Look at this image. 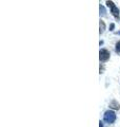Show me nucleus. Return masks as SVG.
I'll return each instance as SVG.
<instances>
[{
	"instance_id": "nucleus-1",
	"label": "nucleus",
	"mask_w": 120,
	"mask_h": 127,
	"mask_svg": "<svg viewBox=\"0 0 120 127\" xmlns=\"http://www.w3.org/2000/svg\"><path fill=\"white\" fill-rule=\"evenodd\" d=\"M103 120L104 122L109 123V124H113V123L116 121V113L113 110H107L103 114Z\"/></svg>"
},
{
	"instance_id": "nucleus-2",
	"label": "nucleus",
	"mask_w": 120,
	"mask_h": 127,
	"mask_svg": "<svg viewBox=\"0 0 120 127\" xmlns=\"http://www.w3.org/2000/svg\"><path fill=\"white\" fill-rule=\"evenodd\" d=\"M110 52L106 49H100L99 51V59L101 63H105L110 59Z\"/></svg>"
},
{
	"instance_id": "nucleus-3",
	"label": "nucleus",
	"mask_w": 120,
	"mask_h": 127,
	"mask_svg": "<svg viewBox=\"0 0 120 127\" xmlns=\"http://www.w3.org/2000/svg\"><path fill=\"white\" fill-rule=\"evenodd\" d=\"M106 4H107V6H109V7H111V13L113 14L116 18H118L120 11H119L118 7L114 4V2L113 1H106Z\"/></svg>"
},
{
	"instance_id": "nucleus-4",
	"label": "nucleus",
	"mask_w": 120,
	"mask_h": 127,
	"mask_svg": "<svg viewBox=\"0 0 120 127\" xmlns=\"http://www.w3.org/2000/svg\"><path fill=\"white\" fill-rule=\"evenodd\" d=\"M110 107H111V108H113V109H119L120 105H119V103L117 101H112L110 103Z\"/></svg>"
},
{
	"instance_id": "nucleus-5",
	"label": "nucleus",
	"mask_w": 120,
	"mask_h": 127,
	"mask_svg": "<svg viewBox=\"0 0 120 127\" xmlns=\"http://www.w3.org/2000/svg\"><path fill=\"white\" fill-rule=\"evenodd\" d=\"M99 33L100 34H102L103 32H104V30H105V23H104V21H102V20H100V22H99Z\"/></svg>"
},
{
	"instance_id": "nucleus-6",
	"label": "nucleus",
	"mask_w": 120,
	"mask_h": 127,
	"mask_svg": "<svg viewBox=\"0 0 120 127\" xmlns=\"http://www.w3.org/2000/svg\"><path fill=\"white\" fill-rule=\"evenodd\" d=\"M99 9H100V16H104L106 14V11H105V9H104V6H103V5L100 4Z\"/></svg>"
},
{
	"instance_id": "nucleus-7",
	"label": "nucleus",
	"mask_w": 120,
	"mask_h": 127,
	"mask_svg": "<svg viewBox=\"0 0 120 127\" xmlns=\"http://www.w3.org/2000/svg\"><path fill=\"white\" fill-rule=\"evenodd\" d=\"M115 51L117 53H120V40L116 43V47H115Z\"/></svg>"
},
{
	"instance_id": "nucleus-8",
	"label": "nucleus",
	"mask_w": 120,
	"mask_h": 127,
	"mask_svg": "<svg viewBox=\"0 0 120 127\" xmlns=\"http://www.w3.org/2000/svg\"><path fill=\"white\" fill-rule=\"evenodd\" d=\"M114 27H115V25H114V23H112V25H111V28H110V29H111V31H113Z\"/></svg>"
},
{
	"instance_id": "nucleus-9",
	"label": "nucleus",
	"mask_w": 120,
	"mask_h": 127,
	"mask_svg": "<svg viewBox=\"0 0 120 127\" xmlns=\"http://www.w3.org/2000/svg\"><path fill=\"white\" fill-rule=\"evenodd\" d=\"M99 127H103V124H102V122H101V121L99 122Z\"/></svg>"
},
{
	"instance_id": "nucleus-10",
	"label": "nucleus",
	"mask_w": 120,
	"mask_h": 127,
	"mask_svg": "<svg viewBox=\"0 0 120 127\" xmlns=\"http://www.w3.org/2000/svg\"><path fill=\"white\" fill-rule=\"evenodd\" d=\"M116 34H117V35H120V31H119V32H116Z\"/></svg>"
}]
</instances>
